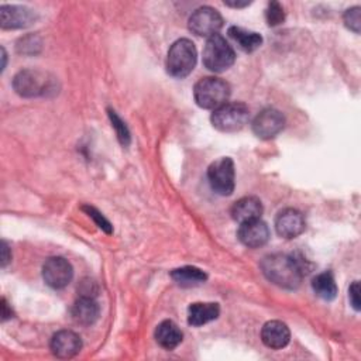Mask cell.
<instances>
[{
  "mask_svg": "<svg viewBox=\"0 0 361 361\" xmlns=\"http://www.w3.org/2000/svg\"><path fill=\"white\" fill-rule=\"evenodd\" d=\"M14 90L24 97H32L42 94L48 89V80L45 76L37 71H21L14 76L13 80Z\"/></svg>",
  "mask_w": 361,
  "mask_h": 361,
  "instance_id": "obj_10",
  "label": "cell"
},
{
  "mask_svg": "<svg viewBox=\"0 0 361 361\" xmlns=\"http://www.w3.org/2000/svg\"><path fill=\"white\" fill-rule=\"evenodd\" d=\"M306 227L303 214L296 209H285L275 219L276 233L283 238H295L303 233Z\"/></svg>",
  "mask_w": 361,
  "mask_h": 361,
  "instance_id": "obj_11",
  "label": "cell"
},
{
  "mask_svg": "<svg viewBox=\"0 0 361 361\" xmlns=\"http://www.w3.org/2000/svg\"><path fill=\"white\" fill-rule=\"evenodd\" d=\"M348 296H350L351 306H353L355 310H360V283H358V281L353 282V285L350 286V289H348Z\"/></svg>",
  "mask_w": 361,
  "mask_h": 361,
  "instance_id": "obj_27",
  "label": "cell"
},
{
  "mask_svg": "<svg viewBox=\"0 0 361 361\" xmlns=\"http://www.w3.org/2000/svg\"><path fill=\"white\" fill-rule=\"evenodd\" d=\"M71 313H72V319L75 320V323H78L80 326H90L97 320L100 307L94 302L93 298L82 296L80 299H78L75 302Z\"/></svg>",
  "mask_w": 361,
  "mask_h": 361,
  "instance_id": "obj_17",
  "label": "cell"
},
{
  "mask_svg": "<svg viewBox=\"0 0 361 361\" xmlns=\"http://www.w3.org/2000/svg\"><path fill=\"white\" fill-rule=\"evenodd\" d=\"M73 276L72 265L62 257H51L42 267V278L45 283L54 289L65 288Z\"/></svg>",
  "mask_w": 361,
  "mask_h": 361,
  "instance_id": "obj_8",
  "label": "cell"
},
{
  "mask_svg": "<svg viewBox=\"0 0 361 361\" xmlns=\"http://www.w3.org/2000/svg\"><path fill=\"white\" fill-rule=\"evenodd\" d=\"M172 279L180 285V286H196L203 283L207 279L206 272H203L202 269L196 268V267H182V268H176L171 272Z\"/></svg>",
  "mask_w": 361,
  "mask_h": 361,
  "instance_id": "obj_20",
  "label": "cell"
},
{
  "mask_svg": "<svg viewBox=\"0 0 361 361\" xmlns=\"http://www.w3.org/2000/svg\"><path fill=\"white\" fill-rule=\"evenodd\" d=\"M223 27V18L220 13L209 6L196 8L189 17V30L200 37H213Z\"/></svg>",
  "mask_w": 361,
  "mask_h": 361,
  "instance_id": "obj_7",
  "label": "cell"
},
{
  "mask_svg": "<svg viewBox=\"0 0 361 361\" xmlns=\"http://www.w3.org/2000/svg\"><path fill=\"white\" fill-rule=\"evenodd\" d=\"M220 307L217 303H192L188 309V322L192 326H202L219 317Z\"/></svg>",
  "mask_w": 361,
  "mask_h": 361,
  "instance_id": "obj_18",
  "label": "cell"
},
{
  "mask_svg": "<svg viewBox=\"0 0 361 361\" xmlns=\"http://www.w3.org/2000/svg\"><path fill=\"white\" fill-rule=\"evenodd\" d=\"M207 178L212 189L221 195L228 196L234 190V164L228 157H223L213 164H210L207 169Z\"/></svg>",
  "mask_w": 361,
  "mask_h": 361,
  "instance_id": "obj_6",
  "label": "cell"
},
{
  "mask_svg": "<svg viewBox=\"0 0 361 361\" xmlns=\"http://www.w3.org/2000/svg\"><path fill=\"white\" fill-rule=\"evenodd\" d=\"M230 96V86L220 78H202L193 87V97L197 106L203 109H217L227 103Z\"/></svg>",
  "mask_w": 361,
  "mask_h": 361,
  "instance_id": "obj_2",
  "label": "cell"
},
{
  "mask_svg": "<svg viewBox=\"0 0 361 361\" xmlns=\"http://www.w3.org/2000/svg\"><path fill=\"white\" fill-rule=\"evenodd\" d=\"M155 340L162 348L173 350L182 341V331L173 322L164 320L157 326Z\"/></svg>",
  "mask_w": 361,
  "mask_h": 361,
  "instance_id": "obj_19",
  "label": "cell"
},
{
  "mask_svg": "<svg viewBox=\"0 0 361 361\" xmlns=\"http://www.w3.org/2000/svg\"><path fill=\"white\" fill-rule=\"evenodd\" d=\"M109 117L111 120L113 128L116 130L118 141L121 142L123 147H127L130 144V133H128V128H127L126 123L117 116V113L114 110H110V109H109Z\"/></svg>",
  "mask_w": 361,
  "mask_h": 361,
  "instance_id": "obj_23",
  "label": "cell"
},
{
  "mask_svg": "<svg viewBox=\"0 0 361 361\" xmlns=\"http://www.w3.org/2000/svg\"><path fill=\"white\" fill-rule=\"evenodd\" d=\"M360 7L355 6V7H351L348 10H345L344 16H343V20H344V24L347 28H350L351 31H354L355 34L360 32V25H361V17H360Z\"/></svg>",
  "mask_w": 361,
  "mask_h": 361,
  "instance_id": "obj_25",
  "label": "cell"
},
{
  "mask_svg": "<svg viewBox=\"0 0 361 361\" xmlns=\"http://www.w3.org/2000/svg\"><path fill=\"white\" fill-rule=\"evenodd\" d=\"M235 59V54L230 44L219 34L210 37L203 49V65L212 72H223L228 69Z\"/></svg>",
  "mask_w": 361,
  "mask_h": 361,
  "instance_id": "obj_5",
  "label": "cell"
},
{
  "mask_svg": "<svg viewBox=\"0 0 361 361\" xmlns=\"http://www.w3.org/2000/svg\"><path fill=\"white\" fill-rule=\"evenodd\" d=\"M49 347L58 358H72L80 351L82 340L72 330H61L52 336Z\"/></svg>",
  "mask_w": 361,
  "mask_h": 361,
  "instance_id": "obj_13",
  "label": "cell"
},
{
  "mask_svg": "<svg viewBox=\"0 0 361 361\" xmlns=\"http://www.w3.org/2000/svg\"><path fill=\"white\" fill-rule=\"evenodd\" d=\"M250 117V110L244 103H224L214 109L210 120L214 128L223 133H234L241 130Z\"/></svg>",
  "mask_w": 361,
  "mask_h": 361,
  "instance_id": "obj_4",
  "label": "cell"
},
{
  "mask_svg": "<svg viewBox=\"0 0 361 361\" xmlns=\"http://www.w3.org/2000/svg\"><path fill=\"white\" fill-rule=\"evenodd\" d=\"M265 18L268 25H279L285 20V11L278 1H271L265 11Z\"/></svg>",
  "mask_w": 361,
  "mask_h": 361,
  "instance_id": "obj_24",
  "label": "cell"
},
{
  "mask_svg": "<svg viewBox=\"0 0 361 361\" xmlns=\"http://www.w3.org/2000/svg\"><path fill=\"white\" fill-rule=\"evenodd\" d=\"M290 338V331L288 326L279 320L267 322L261 330L262 343L274 350L283 348Z\"/></svg>",
  "mask_w": 361,
  "mask_h": 361,
  "instance_id": "obj_15",
  "label": "cell"
},
{
  "mask_svg": "<svg viewBox=\"0 0 361 361\" xmlns=\"http://www.w3.org/2000/svg\"><path fill=\"white\" fill-rule=\"evenodd\" d=\"M83 210L89 214V217H92L94 220V223L102 228L104 230L106 233H111V226L109 223V220L100 213L97 212L94 207H90V206H83Z\"/></svg>",
  "mask_w": 361,
  "mask_h": 361,
  "instance_id": "obj_26",
  "label": "cell"
},
{
  "mask_svg": "<svg viewBox=\"0 0 361 361\" xmlns=\"http://www.w3.org/2000/svg\"><path fill=\"white\" fill-rule=\"evenodd\" d=\"M196 48L188 38H180L172 44L166 56V71L173 78L188 76L196 65Z\"/></svg>",
  "mask_w": 361,
  "mask_h": 361,
  "instance_id": "obj_3",
  "label": "cell"
},
{
  "mask_svg": "<svg viewBox=\"0 0 361 361\" xmlns=\"http://www.w3.org/2000/svg\"><path fill=\"white\" fill-rule=\"evenodd\" d=\"M251 1H248V0H245V1H224V4H227V6H230V7H245V6H248Z\"/></svg>",
  "mask_w": 361,
  "mask_h": 361,
  "instance_id": "obj_29",
  "label": "cell"
},
{
  "mask_svg": "<svg viewBox=\"0 0 361 361\" xmlns=\"http://www.w3.org/2000/svg\"><path fill=\"white\" fill-rule=\"evenodd\" d=\"M228 34L245 52H252L262 44V37L258 32L247 31L241 27H230Z\"/></svg>",
  "mask_w": 361,
  "mask_h": 361,
  "instance_id": "obj_21",
  "label": "cell"
},
{
  "mask_svg": "<svg viewBox=\"0 0 361 361\" xmlns=\"http://www.w3.org/2000/svg\"><path fill=\"white\" fill-rule=\"evenodd\" d=\"M238 240L248 248H258L269 240V228L267 223L259 219L240 224Z\"/></svg>",
  "mask_w": 361,
  "mask_h": 361,
  "instance_id": "obj_12",
  "label": "cell"
},
{
  "mask_svg": "<svg viewBox=\"0 0 361 361\" xmlns=\"http://www.w3.org/2000/svg\"><path fill=\"white\" fill-rule=\"evenodd\" d=\"M261 214H262V203L255 196L241 197L231 207V217L240 224L259 219Z\"/></svg>",
  "mask_w": 361,
  "mask_h": 361,
  "instance_id": "obj_16",
  "label": "cell"
},
{
  "mask_svg": "<svg viewBox=\"0 0 361 361\" xmlns=\"http://www.w3.org/2000/svg\"><path fill=\"white\" fill-rule=\"evenodd\" d=\"M261 269L268 281L285 289H296L303 276L298 261L285 254H272L264 257L261 261Z\"/></svg>",
  "mask_w": 361,
  "mask_h": 361,
  "instance_id": "obj_1",
  "label": "cell"
},
{
  "mask_svg": "<svg viewBox=\"0 0 361 361\" xmlns=\"http://www.w3.org/2000/svg\"><path fill=\"white\" fill-rule=\"evenodd\" d=\"M312 288L314 290V293L324 299V300H331L336 298L337 295V285H336V281L331 275V272H322L319 274L317 276L313 278V282H312Z\"/></svg>",
  "mask_w": 361,
  "mask_h": 361,
  "instance_id": "obj_22",
  "label": "cell"
},
{
  "mask_svg": "<svg viewBox=\"0 0 361 361\" xmlns=\"http://www.w3.org/2000/svg\"><path fill=\"white\" fill-rule=\"evenodd\" d=\"M10 259H11V257L8 255V247H7L6 241H3L1 243V267H6Z\"/></svg>",
  "mask_w": 361,
  "mask_h": 361,
  "instance_id": "obj_28",
  "label": "cell"
},
{
  "mask_svg": "<svg viewBox=\"0 0 361 361\" xmlns=\"http://www.w3.org/2000/svg\"><path fill=\"white\" fill-rule=\"evenodd\" d=\"M285 126L283 114L275 109L262 110L252 121V131L258 138H274Z\"/></svg>",
  "mask_w": 361,
  "mask_h": 361,
  "instance_id": "obj_9",
  "label": "cell"
},
{
  "mask_svg": "<svg viewBox=\"0 0 361 361\" xmlns=\"http://www.w3.org/2000/svg\"><path fill=\"white\" fill-rule=\"evenodd\" d=\"M37 16L24 6H1L0 24L3 28H24L35 21Z\"/></svg>",
  "mask_w": 361,
  "mask_h": 361,
  "instance_id": "obj_14",
  "label": "cell"
}]
</instances>
